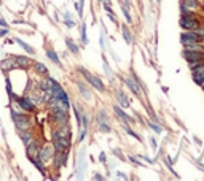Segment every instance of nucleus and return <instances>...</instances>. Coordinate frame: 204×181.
I'll list each match as a JSON object with an SVG mask.
<instances>
[{"label": "nucleus", "instance_id": "f257e3e1", "mask_svg": "<svg viewBox=\"0 0 204 181\" xmlns=\"http://www.w3.org/2000/svg\"><path fill=\"white\" fill-rule=\"evenodd\" d=\"M70 132L69 126L67 124H62V126H59L58 130H54L53 133V146H54V151L56 153H69L70 149Z\"/></svg>", "mask_w": 204, "mask_h": 181}, {"label": "nucleus", "instance_id": "f03ea898", "mask_svg": "<svg viewBox=\"0 0 204 181\" xmlns=\"http://www.w3.org/2000/svg\"><path fill=\"white\" fill-rule=\"evenodd\" d=\"M11 116H13V121H14V124H16V127L19 130H29L30 129V124H32V121H30V118L27 116V114H24L22 111H19L18 113L16 110H13L11 111Z\"/></svg>", "mask_w": 204, "mask_h": 181}, {"label": "nucleus", "instance_id": "7ed1b4c3", "mask_svg": "<svg viewBox=\"0 0 204 181\" xmlns=\"http://www.w3.org/2000/svg\"><path fill=\"white\" fill-rule=\"evenodd\" d=\"M180 27L185 30H198L201 27V21L196 16H182L180 17Z\"/></svg>", "mask_w": 204, "mask_h": 181}, {"label": "nucleus", "instance_id": "20e7f679", "mask_svg": "<svg viewBox=\"0 0 204 181\" xmlns=\"http://www.w3.org/2000/svg\"><path fill=\"white\" fill-rule=\"evenodd\" d=\"M80 73H81V75H83L85 78H86V81L89 83V84L93 86V87H96L97 91H100V92H104V91H105V86L102 84V81H100V79L97 78V76L91 75V73L88 72L86 69H80Z\"/></svg>", "mask_w": 204, "mask_h": 181}, {"label": "nucleus", "instance_id": "39448f33", "mask_svg": "<svg viewBox=\"0 0 204 181\" xmlns=\"http://www.w3.org/2000/svg\"><path fill=\"white\" fill-rule=\"evenodd\" d=\"M53 156H54V146H51V145L40 146V149H38V153H37V157L43 162V164H45V162H48Z\"/></svg>", "mask_w": 204, "mask_h": 181}, {"label": "nucleus", "instance_id": "423d86ee", "mask_svg": "<svg viewBox=\"0 0 204 181\" xmlns=\"http://www.w3.org/2000/svg\"><path fill=\"white\" fill-rule=\"evenodd\" d=\"M180 41H182V44L185 46V44L193 43V41H203V37L198 34V30H187L180 35Z\"/></svg>", "mask_w": 204, "mask_h": 181}, {"label": "nucleus", "instance_id": "0eeeda50", "mask_svg": "<svg viewBox=\"0 0 204 181\" xmlns=\"http://www.w3.org/2000/svg\"><path fill=\"white\" fill-rule=\"evenodd\" d=\"M183 57L190 62V65L198 64V62H204V51H190V49H185L183 51Z\"/></svg>", "mask_w": 204, "mask_h": 181}, {"label": "nucleus", "instance_id": "6e6552de", "mask_svg": "<svg viewBox=\"0 0 204 181\" xmlns=\"http://www.w3.org/2000/svg\"><path fill=\"white\" fill-rule=\"evenodd\" d=\"M16 103L19 105V110H24V111H32L34 110L32 99H29V97H16Z\"/></svg>", "mask_w": 204, "mask_h": 181}, {"label": "nucleus", "instance_id": "1a4fd4ad", "mask_svg": "<svg viewBox=\"0 0 204 181\" xmlns=\"http://www.w3.org/2000/svg\"><path fill=\"white\" fill-rule=\"evenodd\" d=\"M38 149H40V143H38V141L34 138V140L27 145V156H29V159H32V157L37 156Z\"/></svg>", "mask_w": 204, "mask_h": 181}, {"label": "nucleus", "instance_id": "9d476101", "mask_svg": "<svg viewBox=\"0 0 204 181\" xmlns=\"http://www.w3.org/2000/svg\"><path fill=\"white\" fill-rule=\"evenodd\" d=\"M13 61H14V64H16V69L18 67H19V69H27L29 64H30L26 56H13Z\"/></svg>", "mask_w": 204, "mask_h": 181}, {"label": "nucleus", "instance_id": "9b49d317", "mask_svg": "<svg viewBox=\"0 0 204 181\" xmlns=\"http://www.w3.org/2000/svg\"><path fill=\"white\" fill-rule=\"evenodd\" d=\"M125 83L128 84V87L131 89V91L136 94V96H139V94H140V86H139V83L136 81L134 78H128V79H125Z\"/></svg>", "mask_w": 204, "mask_h": 181}, {"label": "nucleus", "instance_id": "f8f14e48", "mask_svg": "<svg viewBox=\"0 0 204 181\" xmlns=\"http://www.w3.org/2000/svg\"><path fill=\"white\" fill-rule=\"evenodd\" d=\"M180 5H183L188 10H198V8H201L198 0H180Z\"/></svg>", "mask_w": 204, "mask_h": 181}, {"label": "nucleus", "instance_id": "ddd939ff", "mask_svg": "<svg viewBox=\"0 0 204 181\" xmlns=\"http://www.w3.org/2000/svg\"><path fill=\"white\" fill-rule=\"evenodd\" d=\"M0 67L3 70H13V69H16V64H14V61H13V57H10V59H7V61H2L0 62Z\"/></svg>", "mask_w": 204, "mask_h": 181}, {"label": "nucleus", "instance_id": "4468645a", "mask_svg": "<svg viewBox=\"0 0 204 181\" xmlns=\"http://www.w3.org/2000/svg\"><path fill=\"white\" fill-rule=\"evenodd\" d=\"M115 113H117V114H118V116H120L121 118V119H123V121H125V122L126 124H129V122H132V118L131 116H129V114H126V113L125 111H123V110H121L120 108V106H115Z\"/></svg>", "mask_w": 204, "mask_h": 181}, {"label": "nucleus", "instance_id": "2eb2a0df", "mask_svg": "<svg viewBox=\"0 0 204 181\" xmlns=\"http://www.w3.org/2000/svg\"><path fill=\"white\" fill-rule=\"evenodd\" d=\"M185 49H190V51H204V46L201 41H193V43L185 44Z\"/></svg>", "mask_w": 204, "mask_h": 181}, {"label": "nucleus", "instance_id": "dca6fc26", "mask_svg": "<svg viewBox=\"0 0 204 181\" xmlns=\"http://www.w3.org/2000/svg\"><path fill=\"white\" fill-rule=\"evenodd\" d=\"M117 97H118V102H120V105L123 106V108H128V106H129V100H128V97H126V94H125V92H118Z\"/></svg>", "mask_w": 204, "mask_h": 181}, {"label": "nucleus", "instance_id": "f3484780", "mask_svg": "<svg viewBox=\"0 0 204 181\" xmlns=\"http://www.w3.org/2000/svg\"><path fill=\"white\" fill-rule=\"evenodd\" d=\"M34 67H35V72L40 73V75H46V73H48V69H46V65L42 64V62H35Z\"/></svg>", "mask_w": 204, "mask_h": 181}, {"label": "nucleus", "instance_id": "a211bd4d", "mask_svg": "<svg viewBox=\"0 0 204 181\" xmlns=\"http://www.w3.org/2000/svg\"><path fill=\"white\" fill-rule=\"evenodd\" d=\"M14 41H16V43L19 44V46H21L22 49H26V51H27L29 54H34V52H35V51H34V48H30V46H29L27 43H24V41L21 40V38H16V40H14Z\"/></svg>", "mask_w": 204, "mask_h": 181}, {"label": "nucleus", "instance_id": "6ab92c4d", "mask_svg": "<svg viewBox=\"0 0 204 181\" xmlns=\"http://www.w3.org/2000/svg\"><path fill=\"white\" fill-rule=\"evenodd\" d=\"M21 138H22V141H24L26 145H29L32 140H34V135H32L29 130H22V135H21Z\"/></svg>", "mask_w": 204, "mask_h": 181}, {"label": "nucleus", "instance_id": "aec40b11", "mask_svg": "<svg viewBox=\"0 0 204 181\" xmlns=\"http://www.w3.org/2000/svg\"><path fill=\"white\" fill-rule=\"evenodd\" d=\"M121 30H123V37L128 43H132V37H131V32H129L128 26H121Z\"/></svg>", "mask_w": 204, "mask_h": 181}, {"label": "nucleus", "instance_id": "412c9836", "mask_svg": "<svg viewBox=\"0 0 204 181\" xmlns=\"http://www.w3.org/2000/svg\"><path fill=\"white\" fill-rule=\"evenodd\" d=\"M77 84H78L80 92H81V94H85V99H88V100H89V99H91V92H89V91L86 89V86H85L83 83H77Z\"/></svg>", "mask_w": 204, "mask_h": 181}, {"label": "nucleus", "instance_id": "4be33fe9", "mask_svg": "<svg viewBox=\"0 0 204 181\" xmlns=\"http://www.w3.org/2000/svg\"><path fill=\"white\" fill-rule=\"evenodd\" d=\"M46 56H48L49 59H51L53 62H54V64H58V65H61V61H59V57H58V54H56L54 51H53V49H48V51H46Z\"/></svg>", "mask_w": 204, "mask_h": 181}, {"label": "nucleus", "instance_id": "5701e85b", "mask_svg": "<svg viewBox=\"0 0 204 181\" xmlns=\"http://www.w3.org/2000/svg\"><path fill=\"white\" fill-rule=\"evenodd\" d=\"M30 162H32V164H34V165H35V167H37L40 172H43V170H45V165H43V162L40 161L38 157H32V159H30Z\"/></svg>", "mask_w": 204, "mask_h": 181}, {"label": "nucleus", "instance_id": "b1692460", "mask_svg": "<svg viewBox=\"0 0 204 181\" xmlns=\"http://www.w3.org/2000/svg\"><path fill=\"white\" fill-rule=\"evenodd\" d=\"M66 43H67V46H69V49H70V51L73 52V54H77V52H78V48H77V44L73 43L72 40H69V38H67V40H66Z\"/></svg>", "mask_w": 204, "mask_h": 181}, {"label": "nucleus", "instance_id": "393cba45", "mask_svg": "<svg viewBox=\"0 0 204 181\" xmlns=\"http://www.w3.org/2000/svg\"><path fill=\"white\" fill-rule=\"evenodd\" d=\"M81 40H83V43H86L88 38H86V24H81Z\"/></svg>", "mask_w": 204, "mask_h": 181}, {"label": "nucleus", "instance_id": "a878e982", "mask_svg": "<svg viewBox=\"0 0 204 181\" xmlns=\"http://www.w3.org/2000/svg\"><path fill=\"white\" fill-rule=\"evenodd\" d=\"M125 130H126V132H128V133H129V135H131V137H134V138H137V140H139V141H140V137H139V135H137V133H136V132H134V130H132V129H129V127H128V126H125Z\"/></svg>", "mask_w": 204, "mask_h": 181}, {"label": "nucleus", "instance_id": "bb28decb", "mask_svg": "<svg viewBox=\"0 0 204 181\" xmlns=\"http://www.w3.org/2000/svg\"><path fill=\"white\" fill-rule=\"evenodd\" d=\"M104 69H105V73H107V76H113V73H112V70H110V67L107 65V61H105V57H104Z\"/></svg>", "mask_w": 204, "mask_h": 181}, {"label": "nucleus", "instance_id": "cd10ccee", "mask_svg": "<svg viewBox=\"0 0 204 181\" xmlns=\"http://www.w3.org/2000/svg\"><path fill=\"white\" fill-rule=\"evenodd\" d=\"M148 126L152 127L153 130H155L156 133H161L163 132V129H161V126H156V124H153V122H148Z\"/></svg>", "mask_w": 204, "mask_h": 181}, {"label": "nucleus", "instance_id": "c85d7f7f", "mask_svg": "<svg viewBox=\"0 0 204 181\" xmlns=\"http://www.w3.org/2000/svg\"><path fill=\"white\" fill-rule=\"evenodd\" d=\"M66 26H69V27H73V26H75V21H73L72 17H69V14H66Z\"/></svg>", "mask_w": 204, "mask_h": 181}, {"label": "nucleus", "instance_id": "c756f323", "mask_svg": "<svg viewBox=\"0 0 204 181\" xmlns=\"http://www.w3.org/2000/svg\"><path fill=\"white\" fill-rule=\"evenodd\" d=\"M99 127H100L102 130H104V132H110V127H108V126H105V124H104V121H99Z\"/></svg>", "mask_w": 204, "mask_h": 181}, {"label": "nucleus", "instance_id": "7c9ffc66", "mask_svg": "<svg viewBox=\"0 0 204 181\" xmlns=\"http://www.w3.org/2000/svg\"><path fill=\"white\" fill-rule=\"evenodd\" d=\"M83 5H85V0H80V5H78V14L83 16Z\"/></svg>", "mask_w": 204, "mask_h": 181}, {"label": "nucleus", "instance_id": "2f4dec72", "mask_svg": "<svg viewBox=\"0 0 204 181\" xmlns=\"http://www.w3.org/2000/svg\"><path fill=\"white\" fill-rule=\"evenodd\" d=\"M123 13H125V16H126V19H128V22H132V19H131V14H129V11L126 10V8H123Z\"/></svg>", "mask_w": 204, "mask_h": 181}, {"label": "nucleus", "instance_id": "473e14b6", "mask_svg": "<svg viewBox=\"0 0 204 181\" xmlns=\"http://www.w3.org/2000/svg\"><path fill=\"white\" fill-rule=\"evenodd\" d=\"M99 157H100V162H102V164H105V154H104V153H100Z\"/></svg>", "mask_w": 204, "mask_h": 181}, {"label": "nucleus", "instance_id": "72a5a7b5", "mask_svg": "<svg viewBox=\"0 0 204 181\" xmlns=\"http://www.w3.org/2000/svg\"><path fill=\"white\" fill-rule=\"evenodd\" d=\"M198 34H199L201 37H203V40H204V29H201V27H199V29H198Z\"/></svg>", "mask_w": 204, "mask_h": 181}, {"label": "nucleus", "instance_id": "f704fd0d", "mask_svg": "<svg viewBox=\"0 0 204 181\" xmlns=\"http://www.w3.org/2000/svg\"><path fill=\"white\" fill-rule=\"evenodd\" d=\"M7 34H8V30H5V29H2V30H0V37H5Z\"/></svg>", "mask_w": 204, "mask_h": 181}, {"label": "nucleus", "instance_id": "c9c22d12", "mask_svg": "<svg viewBox=\"0 0 204 181\" xmlns=\"http://www.w3.org/2000/svg\"><path fill=\"white\" fill-rule=\"evenodd\" d=\"M0 26H2V27H7V22H5L3 19H0Z\"/></svg>", "mask_w": 204, "mask_h": 181}, {"label": "nucleus", "instance_id": "e433bc0d", "mask_svg": "<svg viewBox=\"0 0 204 181\" xmlns=\"http://www.w3.org/2000/svg\"><path fill=\"white\" fill-rule=\"evenodd\" d=\"M94 180H104V178H102V176H100V175H94Z\"/></svg>", "mask_w": 204, "mask_h": 181}, {"label": "nucleus", "instance_id": "4c0bfd02", "mask_svg": "<svg viewBox=\"0 0 204 181\" xmlns=\"http://www.w3.org/2000/svg\"><path fill=\"white\" fill-rule=\"evenodd\" d=\"M150 141H152V145H153V148H156V141H155V138H152V140H150Z\"/></svg>", "mask_w": 204, "mask_h": 181}, {"label": "nucleus", "instance_id": "58836bf2", "mask_svg": "<svg viewBox=\"0 0 204 181\" xmlns=\"http://www.w3.org/2000/svg\"><path fill=\"white\" fill-rule=\"evenodd\" d=\"M201 86H203V89H204V83H203V84H201Z\"/></svg>", "mask_w": 204, "mask_h": 181}]
</instances>
